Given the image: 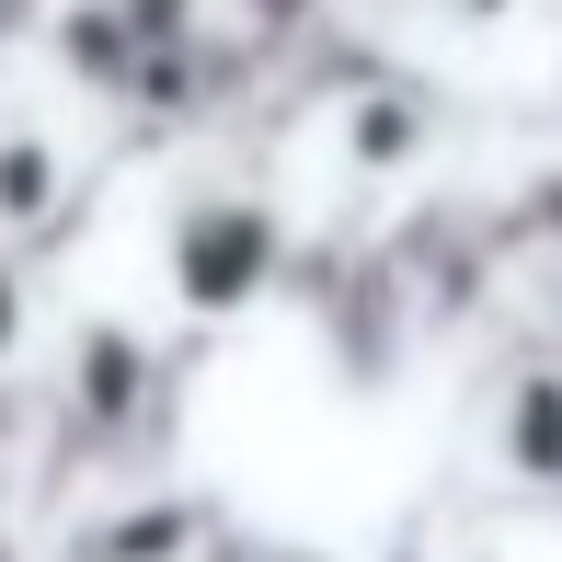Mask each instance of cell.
Wrapping results in <instances>:
<instances>
[{
	"label": "cell",
	"mask_w": 562,
	"mask_h": 562,
	"mask_svg": "<svg viewBox=\"0 0 562 562\" xmlns=\"http://www.w3.org/2000/svg\"><path fill=\"white\" fill-rule=\"evenodd\" d=\"M265 562H311V551H265Z\"/></svg>",
	"instance_id": "5b68a950"
},
{
	"label": "cell",
	"mask_w": 562,
	"mask_h": 562,
	"mask_svg": "<svg viewBox=\"0 0 562 562\" xmlns=\"http://www.w3.org/2000/svg\"><path fill=\"white\" fill-rule=\"evenodd\" d=\"M207 540H218V505L149 494V505H126V517H92L81 540H69V562H207Z\"/></svg>",
	"instance_id": "6da1fadb"
},
{
	"label": "cell",
	"mask_w": 562,
	"mask_h": 562,
	"mask_svg": "<svg viewBox=\"0 0 562 562\" xmlns=\"http://www.w3.org/2000/svg\"><path fill=\"white\" fill-rule=\"evenodd\" d=\"M505 471L562 494V379H528V391L505 402Z\"/></svg>",
	"instance_id": "3957f363"
},
{
	"label": "cell",
	"mask_w": 562,
	"mask_h": 562,
	"mask_svg": "<svg viewBox=\"0 0 562 562\" xmlns=\"http://www.w3.org/2000/svg\"><path fill=\"white\" fill-rule=\"evenodd\" d=\"M265 218H184V299L195 311H241L265 288Z\"/></svg>",
	"instance_id": "7a4b0ae2"
},
{
	"label": "cell",
	"mask_w": 562,
	"mask_h": 562,
	"mask_svg": "<svg viewBox=\"0 0 562 562\" xmlns=\"http://www.w3.org/2000/svg\"><path fill=\"white\" fill-rule=\"evenodd\" d=\"M12 322H23V288L0 276V356H12Z\"/></svg>",
	"instance_id": "277c9868"
}]
</instances>
